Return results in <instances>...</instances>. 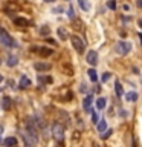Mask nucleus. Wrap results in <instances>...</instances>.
<instances>
[{
  "label": "nucleus",
  "mask_w": 142,
  "mask_h": 147,
  "mask_svg": "<svg viewBox=\"0 0 142 147\" xmlns=\"http://www.w3.org/2000/svg\"><path fill=\"white\" fill-rule=\"evenodd\" d=\"M87 74H89V78H90L93 83L98 81V75H96V71H95V69H89V71H87Z\"/></svg>",
  "instance_id": "nucleus-20"
},
{
  "label": "nucleus",
  "mask_w": 142,
  "mask_h": 147,
  "mask_svg": "<svg viewBox=\"0 0 142 147\" xmlns=\"http://www.w3.org/2000/svg\"><path fill=\"white\" fill-rule=\"evenodd\" d=\"M9 107H11V98H9V96H3L2 98V109L9 110Z\"/></svg>",
  "instance_id": "nucleus-11"
},
{
  "label": "nucleus",
  "mask_w": 142,
  "mask_h": 147,
  "mask_svg": "<svg viewBox=\"0 0 142 147\" xmlns=\"http://www.w3.org/2000/svg\"><path fill=\"white\" fill-rule=\"evenodd\" d=\"M70 41H72V46L76 49V52H84V49H86V45H84V41L81 40V37H78V35H70Z\"/></svg>",
  "instance_id": "nucleus-4"
},
{
  "label": "nucleus",
  "mask_w": 142,
  "mask_h": 147,
  "mask_svg": "<svg viewBox=\"0 0 142 147\" xmlns=\"http://www.w3.org/2000/svg\"><path fill=\"white\" fill-rule=\"evenodd\" d=\"M137 23H139V26L142 28V20H139V22H137Z\"/></svg>",
  "instance_id": "nucleus-32"
},
{
  "label": "nucleus",
  "mask_w": 142,
  "mask_h": 147,
  "mask_svg": "<svg viewBox=\"0 0 142 147\" xmlns=\"http://www.w3.org/2000/svg\"><path fill=\"white\" fill-rule=\"evenodd\" d=\"M0 64H2V60H0Z\"/></svg>",
  "instance_id": "nucleus-33"
},
{
  "label": "nucleus",
  "mask_w": 142,
  "mask_h": 147,
  "mask_svg": "<svg viewBox=\"0 0 142 147\" xmlns=\"http://www.w3.org/2000/svg\"><path fill=\"white\" fill-rule=\"evenodd\" d=\"M23 138H25V141L27 142V144H31V146H35L37 141H38V136H37L35 129H27L26 127V130H23Z\"/></svg>",
  "instance_id": "nucleus-1"
},
{
  "label": "nucleus",
  "mask_w": 142,
  "mask_h": 147,
  "mask_svg": "<svg viewBox=\"0 0 142 147\" xmlns=\"http://www.w3.org/2000/svg\"><path fill=\"white\" fill-rule=\"evenodd\" d=\"M34 69H35V71H38V72H46V71H49V69H50V63L38 61V63L34 64Z\"/></svg>",
  "instance_id": "nucleus-7"
},
{
  "label": "nucleus",
  "mask_w": 142,
  "mask_h": 147,
  "mask_svg": "<svg viewBox=\"0 0 142 147\" xmlns=\"http://www.w3.org/2000/svg\"><path fill=\"white\" fill-rule=\"evenodd\" d=\"M58 37H60V38H61V40H66V38H69V32L66 31V29H64V28H58Z\"/></svg>",
  "instance_id": "nucleus-17"
},
{
  "label": "nucleus",
  "mask_w": 142,
  "mask_h": 147,
  "mask_svg": "<svg viewBox=\"0 0 142 147\" xmlns=\"http://www.w3.org/2000/svg\"><path fill=\"white\" fill-rule=\"evenodd\" d=\"M115 51H116L119 55H127V54H130V51H131V43L130 41H118V43L115 45Z\"/></svg>",
  "instance_id": "nucleus-2"
},
{
  "label": "nucleus",
  "mask_w": 142,
  "mask_h": 147,
  "mask_svg": "<svg viewBox=\"0 0 142 147\" xmlns=\"http://www.w3.org/2000/svg\"><path fill=\"white\" fill-rule=\"evenodd\" d=\"M121 117H127V112H125V109H121Z\"/></svg>",
  "instance_id": "nucleus-28"
},
{
  "label": "nucleus",
  "mask_w": 142,
  "mask_h": 147,
  "mask_svg": "<svg viewBox=\"0 0 142 147\" xmlns=\"http://www.w3.org/2000/svg\"><path fill=\"white\" fill-rule=\"evenodd\" d=\"M110 77H112V74H110V72H104V74H102V77H101V80L105 83V81H109V80H110Z\"/></svg>",
  "instance_id": "nucleus-22"
},
{
  "label": "nucleus",
  "mask_w": 142,
  "mask_h": 147,
  "mask_svg": "<svg viewBox=\"0 0 142 147\" xmlns=\"http://www.w3.org/2000/svg\"><path fill=\"white\" fill-rule=\"evenodd\" d=\"M67 16H69V18H73V17H75V14H73V8H72V6H69Z\"/></svg>",
  "instance_id": "nucleus-26"
},
{
  "label": "nucleus",
  "mask_w": 142,
  "mask_h": 147,
  "mask_svg": "<svg viewBox=\"0 0 142 147\" xmlns=\"http://www.w3.org/2000/svg\"><path fill=\"white\" fill-rule=\"evenodd\" d=\"M44 2H48V3H52V2H55V0H44Z\"/></svg>",
  "instance_id": "nucleus-30"
},
{
  "label": "nucleus",
  "mask_w": 142,
  "mask_h": 147,
  "mask_svg": "<svg viewBox=\"0 0 142 147\" xmlns=\"http://www.w3.org/2000/svg\"><path fill=\"white\" fill-rule=\"evenodd\" d=\"M107 6L112 9V11H115V9H116V3H115V0H109V2H107Z\"/></svg>",
  "instance_id": "nucleus-23"
},
{
  "label": "nucleus",
  "mask_w": 142,
  "mask_h": 147,
  "mask_svg": "<svg viewBox=\"0 0 142 147\" xmlns=\"http://www.w3.org/2000/svg\"><path fill=\"white\" fill-rule=\"evenodd\" d=\"M92 123L98 124V115H96V112H92Z\"/></svg>",
  "instance_id": "nucleus-25"
},
{
  "label": "nucleus",
  "mask_w": 142,
  "mask_h": 147,
  "mask_svg": "<svg viewBox=\"0 0 142 147\" xmlns=\"http://www.w3.org/2000/svg\"><path fill=\"white\" fill-rule=\"evenodd\" d=\"M96 127H98V132L104 133L105 130H107V123H105V119H101V121H98V124H96Z\"/></svg>",
  "instance_id": "nucleus-16"
},
{
  "label": "nucleus",
  "mask_w": 142,
  "mask_h": 147,
  "mask_svg": "<svg viewBox=\"0 0 142 147\" xmlns=\"http://www.w3.org/2000/svg\"><path fill=\"white\" fill-rule=\"evenodd\" d=\"M137 6L142 8V0H137Z\"/></svg>",
  "instance_id": "nucleus-29"
},
{
  "label": "nucleus",
  "mask_w": 142,
  "mask_h": 147,
  "mask_svg": "<svg viewBox=\"0 0 142 147\" xmlns=\"http://www.w3.org/2000/svg\"><path fill=\"white\" fill-rule=\"evenodd\" d=\"M78 5H80V8L82 9V11H90L89 0H78Z\"/></svg>",
  "instance_id": "nucleus-14"
},
{
  "label": "nucleus",
  "mask_w": 142,
  "mask_h": 147,
  "mask_svg": "<svg viewBox=\"0 0 142 147\" xmlns=\"http://www.w3.org/2000/svg\"><path fill=\"white\" fill-rule=\"evenodd\" d=\"M105 104H107V98H104V96H101V98L96 100V107H98L99 110L105 109Z\"/></svg>",
  "instance_id": "nucleus-12"
},
{
  "label": "nucleus",
  "mask_w": 142,
  "mask_h": 147,
  "mask_svg": "<svg viewBox=\"0 0 142 147\" xmlns=\"http://www.w3.org/2000/svg\"><path fill=\"white\" fill-rule=\"evenodd\" d=\"M92 101H93V96L92 95H87L84 98V101H82V109L86 112H92Z\"/></svg>",
  "instance_id": "nucleus-8"
},
{
  "label": "nucleus",
  "mask_w": 142,
  "mask_h": 147,
  "mask_svg": "<svg viewBox=\"0 0 142 147\" xmlns=\"http://www.w3.org/2000/svg\"><path fill=\"white\" fill-rule=\"evenodd\" d=\"M0 43H2L3 46H6V48H12V46L15 45L14 40H12V37L9 35L3 28H0Z\"/></svg>",
  "instance_id": "nucleus-3"
},
{
  "label": "nucleus",
  "mask_w": 142,
  "mask_h": 147,
  "mask_svg": "<svg viewBox=\"0 0 142 147\" xmlns=\"http://www.w3.org/2000/svg\"><path fill=\"white\" fill-rule=\"evenodd\" d=\"M86 61L90 64V66H96L98 64V52L96 51H89L86 57Z\"/></svg>",
  "instance_id": "nucleus-6"
},
{
  "label": "nucleus",
  "mask_w": 142,
  "mask_h": 147,
  "mask_svg": "<svg viewBox=\"0 0 142 147\" xmlns=\"http://www.w3.org/2000/svg\"><path fill=\"white\" fill-rule=\"evenodd\" d=\"M137 98H139L137 92H127L125 94V101H128V103H135V101H137Z\"/></svg>",
  "instance_id": "nucleus-9"
},
{
  "label": "nucleus",
  "mask_w": 142,
  "mask_h": 147,
  "mask_svg": "<svg viewBox=\"0 0 142 147\" xmlns=\"http://www.w3.org/2000/svg\"><path fill=\"white\" fill-rule=\"evenodd\" d=\"M29 84H31L29 78H27L26 75H23V77L20 78V87H21V89H25V87H27Z\"/></svg>",
  "instance_id": "nucleus-19"
},
{
  "label": "nucleus",
  "mask_w": 142,
  "mask_h": 147,
  "mask_svg": "<svg viewBox=\"0 0 142 147\" xmlns=\"http://www.w3.org/2000/svg\"><path fill=\"white\" fill-rule=\"evenodd\" d=\"M52 135L55 136V140H57V141H61L63 138H64V127L60 123H54V126H52Z\"/></svg>",
  "instance_id": "nucleus-5"
},
{
  "label": "nucleus",
  "mask_w": 142,
  "mask_h": 147,
  "mask_svg": "<svg viewBox=\"0 0 142 147\" xmlns=\"http://www.w3.org/2000/svg\"><path fill=\"white\" fill-rule=\"evenodd\" d=\"M0 141H2V136H0Z\"/></svg>",
  "instance_id": "nucleus-34"
},
{
  "label": "nucleus",
  "mask_w": 142,
  "mask_h": 147,
  "mask_svg": "<svg viewBox=\"0 0 142 147\" xmlns=\"http://www.w3.org/2000/svg\"><path fill=\"white\" fill-rule=\"evenodd\" d=\"M112 133H113V130H105V132L102 133V135H101V138H102V140H107V138H109L110 135H112Z\"/></svg>",
  "instance_id": "nucleus-24"
},
{
  "label": "nucleus",
  "mask_w": 142,
  "mask_h": 147,
  "mask_svg": "<svg viewBox=\"0 0 142 147\" xmlns=\"http://www.w3.org/2000/svg\"><path fill=\"white\" fill-rule=\"evenodd\" d=\"M3 144L6 146V147H14V146L17 144V138H15V136H8V138H5Z\"/></svg>",
  "instance_id": "nucleus-10"
},
{
  "label": "nucleus",
  "mask_w": 142,
  "mask_h": 147,
  "mask_svg": "<svg viewBox=\"0 0 142 147\" xmlns=\"http://www.w3.org/2000/svg\"><path fill=\"white\" fill-rule=\"evenodd\" d=\"M139 40H141V45H142V34H139Z\"/></svg>",
  "instance_id": "nucleus-31"
},
{
  "label": "nucleus",
  "mask_w": 142,
  "mask_h": 147,
  "mask_svg": "<svg viewBox=\"0 0 142 147\" xmlns=\"http://www.w3.org/2000/svg\"><path fill=\"white\" fill-rule=\"evenodd\" d=\"M115 94L118 95V98H119V96H122V95H124V89H122V84H121V83H119V81H116V83H115Z\"/></svg>",
  "instance_id": "nucleus-13"
},
{
  "label": "nucleus",
  "mask_w": 142,
  "mask_h": 147,
  "mask_svg": "<svg viewBox=\"0 0 142 147\" xmlns=\"http://www.w3.org/2000/svg\"><path fill=\"white\" fill-rule=\"evenodd\" d=\"M40 32H41V34H43V35L49 34V28H48V26H43V28H41V29H40Z\"/></svg>",
  "instance_id": "nucleus-27"
},
{
  "label": "nucleus",
  "mask_w": 142,
  "mask_h": 147,
  "mask_svg": "<svg viewBox=\"0 0 142 147\" xmlns=\"http://www.w3.org/2000/svg\"><path fill=\"white\" fill-rule=\"evenodd\" d=\"M14 23L18 25V26H26L29 22H27L26 18H23V17H15V18H14Z\"/></svg>",
  "instance_id": "nucleus-18"
},
{
  "label": "nucleus",
  "mask_w": 142,
  "mask_h": 147,
  "mask_svg": "<svg viewBox=\"0 0 142 147\" xmlns=\"http://www.w3.org/2000/svg\"><path fill=\"white\" fill-rule=\"evenodd\" d=\"M18 63V58L15 57V55H9V57H8V66H15V64Z\"/></svg>",
  "instance_id": "nucleus-21"
},
{
  "label": "nucleus",
  "mask_w": 142,
  "mask_h": 147,
  "mask_svg": "<svg viewBox=\"0 0 142 147\" xmlns=\"http://www.w3.org/2000/svg\"><path fill=\"white\" fill-rule=\"evenodd\" d=\"M37 52H38L41 57H48V55H50L54 51L52 49H48V48H38V49H37Z\"/></svg>",
  "instance_id": "nucleus-15"
}]
</instances>
